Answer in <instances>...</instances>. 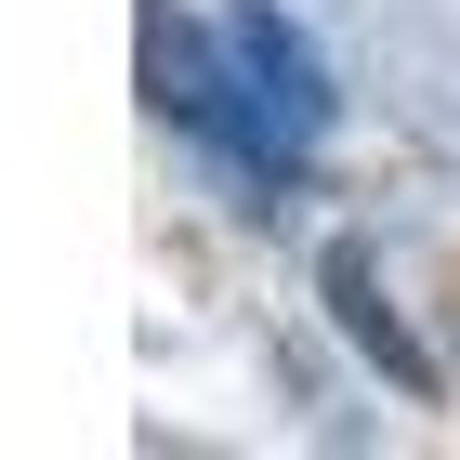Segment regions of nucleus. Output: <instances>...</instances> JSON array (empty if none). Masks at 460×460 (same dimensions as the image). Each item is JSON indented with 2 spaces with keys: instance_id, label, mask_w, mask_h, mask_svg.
<instances>
[{
  "instance_id": "nucleus-1",
  "label": "nucleus",
  "mask_w": 460,
  "mask_h": 460,
  "mask_svg": "<svg viewBox=\"0 0 460 460\" xmlns=\"http://www.w3.org/2000/svg\"><path fill=\"white\" fill-rule=\"evenodd\" d=\"M158 106L184 132H211L224 158H250V172H303L329 132V66L277 0H224L211 27L158 13Z\"/></svg>"
},
{
  "instance_id": "nucleus-2",
  "label": "nucleus",
  "mask_w": 460,
  "mask_h": 460,
  "mask_svg": "<svg viewBox=\"0 0 460 460\" xmlns=\"http://www.w3.org/2000/svg\"><path fill=\"white\" fill-rule=\"evenodd\" d=\"M329 303H342V329H355V342H368V355H382V368H394V382H408V394H421L434 382V368H421V342H408V329H394V303H382V277H368V250H329Z\"/></svg>"
}]
</instances>
